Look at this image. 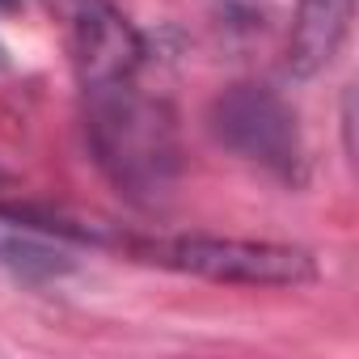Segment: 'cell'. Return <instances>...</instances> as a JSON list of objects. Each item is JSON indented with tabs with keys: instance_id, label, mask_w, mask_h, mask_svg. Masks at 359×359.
I'll return each mask as SVG.
<instances>
[{
	"instance_id": "obj_7",
	"label": "cell",
	"mask_w": 359,
	"mask_h": 359,
	"mask_svg": "<svg viewBox=\"0 0 359 359\" xmlns=\"http://www.w3.org/2000/svg\"><path fill=\"white\" fill-rule=\"evenodd\" d=\"M0 68H9V55H5V47H0Z\"/></svg>"
},
{
	"instance_id": "obj_3",
	"label": "cell",
	"mask_w": 359,
	"mask_h": 359,
	"mask_svg": "<svg viewBox=\"0 0 359 359\" xmlns=\"http://www.w3.org/2000/svg\"><path fill=\"white\" fill-rule=\"evenodd\" d=\"M208 131L233 156L250 161L254 169L279 177L283 187H300L309 177V152L300 135V118L283 93L258 81L229 85L208 106Z\"/></svg>"
},
{
	"instance_id": "obj_2",
	"label": "cell",
	"mask_w": 359,
	"mask_h": 359,
	"mask_svg": "<svg viewBox=\"0 0 359 359\" xmlns=\"http://www.w3.org/2000/svg\"><path fill=\"white\" fill-rule=\"evenodd\" d=\"M135 262L165 266L177 275H195L233 287H304L317 279V258L304 245L283 241H245V237H118Z\"/></svg>"
},
{
	"instance_id": "obj_4",
	"label": "cell",
	"mask_w": 359,
	"mask_h": 359,
	"mask_svg": "<svg viewBox=\"0 0 359 359\" xmlns=\"http://www.w3.org/2000/svg\"><path fill=\"white\" fill-rule=\"evenodd\" d=\"M68 51H72V72L81 89L144 76V64H148V39L110 0H72Z\"/></svg>"
},
{
	"instance_id": "obj_8",
	"label": "cell",
	"mask_w": 359,
	"mask_h": 359,
	"mask_svg": "<svg viewBox=\"0 0 359 359\" xmlns=\"http://www.w3.org/2000/svg\"><path fill=\"white\" fill-rule=\"evenodd\" d=\"M0 182H5V173H0Z\"/></svg>"
},
{
	"instance_id": "obj_1",
	"label": "cell",
	"mask_w": 359,
	"mask_h": 359,
	"mask_svg": "<svg viewBox=\"0 0 359 359\" xmlns=\"http://www.w3.org/2000/svg\"><path fill=\"white\" fill-rule=\"evenodd\" d=\"M81 106L85 140L106 182L135 208L165 203L182 169L173 106L148 93L140 76L81 89Z\"/></svg>"
},
{
	"instance_id": "obj_6",
	"label": "cell",
	"mask_w": 359,
	"mask_h": 359,
	"mask_svg": "<svg viewBox=\"0 0 359 359\" xmlns=\"http://www.w3.org/2000/svg\"><path fill=\"white\" fill-rule=\"evenodd\" d=\"M26 0H0V13H13V9H22Z\"/></svg>"
},
{
	"instance_id": "obj_5",
	"label": "cell",
	"mask_w": 359,
	"mask_h": 359,
	"mask_svg": "<svg viewBox=\"0 0 359 359\" xmlns=\"http://www.w3.org/2000/svg\"><path fill=\"white\" fill-rule=\"evenodd\" d=\"M351 5L355 0H300L296 5L292 34H287L292 76H317L321 68L334 64L351 30Z\"/></svg>"
}]
</instances>
